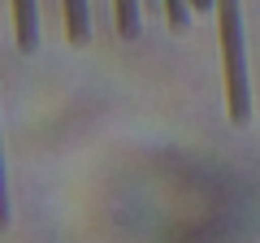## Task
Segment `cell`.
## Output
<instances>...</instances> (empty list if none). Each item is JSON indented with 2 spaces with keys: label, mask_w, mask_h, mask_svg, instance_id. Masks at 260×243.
Listing matches in <instances>:
<instances>
[{
  "label": "cell",
  "mask_w": 260,
  "mask_h": 243,
  "mask_svg": "<svg viewBox=\"0 0 260 243\" xmlns=\"http://www.w3.org/2000/svg\"><path fill=\"white\" fill-rule=\"evenodd\" d=\"M113 13H117V35L121 39L139 35V0H113Z\"/></svg>",
  "instance_id": "obj_4"
},
{
  "label": "cell",
  "mask_w": 260,
  "mask_h": 243,
  "mask_svg": "<svg viewBox=\"0 0 260 243\" xmlns=\"http://www.w3.org/2000/svg\"><path fill=\"white\" fill-rule=\"evenodd\" d=\"M13 35L22 52H35L39 44V22H35V0H13Z\"/></svg>",
  "instance_id": "obj_2"
},
{
  "label": "cell",
  "mask_w": 260,
  "mask_h": 243,
  "mask_svg": "<svg viewBox=\"0 0 260 243\" xmlns=\"http://www.w3.org/2000/svg\"><path fill=\"white\" fill-rule=\"evenodd\" d=\"M65 31H70V44H87V35H91L87 0H65Z\"/></svg>",
  "instance_id": "obj_3"
},
{
  "label": "cell",
  "mask_w": 260,
  "mask_h": 243,
  "mask_svg": "<svg viewBox=\"0 0 260 243\" xmlns=\"http://www.w3.org/2000/svg\"><path fill=\"white\" fill-rule=\"evenodd\" d=\"M217 35H221V74H225V109L230 117H251V87H247V52H243V13L239 0H217Z\"/></svg>",
  "instance_id": "obj_1"
},
{
  "label": "cell",
  "mask_w": 260,
  "mask_h": 243,
  "mask_svg": "<svg viewBox=\"0 0 260 243\" xmlns=\"http://www.w3.org/2000/svg\"><path fill=\"white\" fill-rule=\"evenodd\" d=\"M9 226V187H5V157H0V230Z\"/></svg>",
  "instance_id": "obj_6"
},
{
  "label": "cell",
  "mask_w": 260,
  "mask_h": 243,
  "mask_svg": "<svg viewBox=\"0 0 260 243\" xmlns=\"http://www.w3.org/2000/svg\"><path fill=\"white\" fill-rule=\"evenodd\" d=\"M165 13H169V26L178 31L186 26V0H165Z\"/></svg>",
  "instance_id": "obj_5"
}]
</instances>
